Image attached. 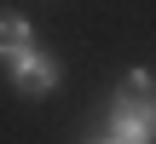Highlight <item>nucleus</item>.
<instances>
[{
	"label": "nucleus",
	"instance_id": "f257e3e1",
	"mask_svg": "<svg viewBox=\"0 0 156 144\" xmlns=\"http://www.w3.org/2000/svg\"><path fill=\"white\" fill-rule=\"evenodd\" d=\"M104 139H116V144H151L156 139V75H145V69L122 75V92L110 104V133Z\"/></svg>",
	"mask_w": 156,
	"mask_h": 144
},
{
	"label": "nucleus",
	"instance_id": "f03ea898",
	"mask_svg": "<svg viewBox=\"0 0 156 144\" xmlns=\"http://www.w3.org/2000/svg\"><path fill=\"white\" fill-rule=\"evenodd\" d=\"M12 87H17V92H29V98H41V92H52V87H58V63H52L46 52H23V58L12 63Z\"/></svg>",
	"mask_w": 156,
	"mask_h": 144
},
{
	"label": "nucleus",
	"instance_id": "7ed1b4c3",
	"mask_svg": "<svg viewBox=\"0 0 156 144\" xmlns=\"http://www.w3.org/2000/svg\"><path fill=\"white\" fill-rule=\"evenodd\" d=\"M23 52H35L29 23H23V17H0V58H6V63H17Z\"/></svg>",
	"mask_w": 156,
	"mask_h": 144
},
{
	"label": "nucleus",
	"instance_id": "20e7f679",
	"mask_svg": "<svg viewBox=\"0 0 156 144\" xmlns=\"http://www.w3.org/2000/svg\"><path fill=\"white\" fill-rule=\"evenodd\" d=\"M87 144H116V139H87Z\"/></svg>",
	"mask_w": 156,
	"mask_h": 144
}]
</instances>
